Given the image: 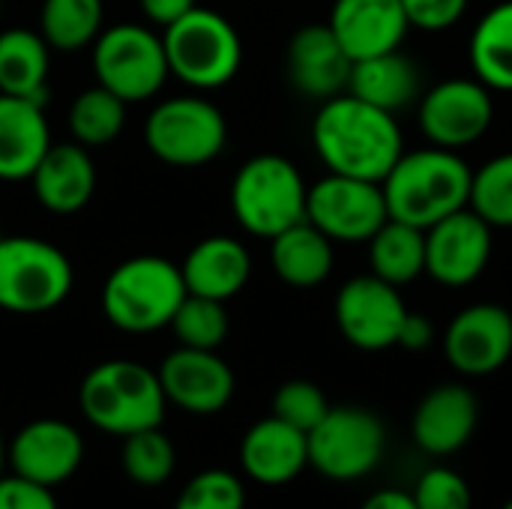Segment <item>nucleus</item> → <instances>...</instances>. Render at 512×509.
I'll return each instance as SVG.
<instances>
[{
  "instance_id": "obj_1",
  "label": "nucleus",
  "mask_w": 512,
  "mask_h": 509,
  "mask_svg": "<svg viewBox=\"0 0 512 509\" xmlns=\"http://www.w3.org/2000/svg\"><path fill=\"white\" fill-rule=\"evenodd\" d=\"M312 144L330 174L381 183L405 153L396 117L357 96H333L312 123Z\"/></svg>"
},
{
  "instance_id": "obj_2",
  "label": "nucleus",
  "mask_w": 512,
  "mask_h": 509,
  "mask_svg": "<svg viewBox=\"0 0 512 509\" xmlns=\"http://www.w3.org/2000/svg\"><path fill=\"white\" fill-rule=\"evenodd\" d=\"M471 177L474 171L456 150L426 147L417 153H402L381 180L390 219L423 231L432 228L435 222L468 207Z\"/></svg>"
},
{
  "instance_id": "obj_3",
  "label": "nucleus",
  "mask_w": 512,
  "mask_h": 509,
  "mask_svg": "<svg viewBox=\"0 0 512 509\" xmlns=\"http://www.w3.org/2000/svg\"><path fill=\"white\" fill-rule=\"evenodd\" d=\"M78 405L99 432L126 438L162 426L168 399L153 369L135 360H108L84 375Z\"/></svg>"
},
{
  "instance_id": "obj_4",
  "label": "nucleus",
  "mask_w": 512,
  "mask_h": 509,
  "mask_svg": "<svg viewBox=\"0 0 512 509\" xmlns=\"http://www.w3.org/2000/svg\"><path fill=\"white\" fill-rule=\"evenodd\" d=\"M183 273L159 255H138L117 264L102 285V312L123 333H156L171 324L186 297Z\"/></svg>"
},
{
  "instance_id": "obj_5",
  "label": "nucleus",
  "mask_w": 512,
  "mask_h": 509,
  "mask_svg": "<svg viewBox=\"0 0 512 509\" xmlns=\"http://www.w3.org/2000/svg\"><path fill=\"white\" fill-rule=\"evenodd\" d=\"M162 45L168 72L195 90L225 87L243 63V42L234 24L204 6L168 24Z\"/></svg>"
},
{
  "instance_id": "obj_6",
  "label": "nucleus",
  "mask_w": 512,
  "mask_h": 509,
  "mask_svg": "<svg viewBox=\"0 0 512 509\" xmlns=\"http://www.w3.org/2000/svg\"><path fill=\"white\" fill-rule=\"evenodd\" d=\"M306 183L294 162L276 153L252 156L231 183L234 219L255 237L273 240L306 219Z\"/></svg>"
},
{
  "instance_id": "obj_7",
  "label": "nucleus",
  "mask_w": 512,
  "mask_h": 509,
  "mask_svg": "<svg viewBox=\"0 0 512 509\" xmlns=\"http://www.w3.org/2000/svg\"><path fill=\"white\" fill-rule=\"evenodd\" d=\"M72 261L39 237H0V309L42 315L72 291Z\"/></svg>"
},
{
  "instance_id": "obj_8",
  "label": "nucleus",
  "mask_w": 512,
  "mask_h": 509,
  "mask_svg": "<svg viewBox=\"0 0 512 509\" xmlns=\"http://www.w3.org/2000/svg\"><path fill=\"white\" fill-rule=\"evenodd\" d=\"M144 141L165 165L198 168L225 150L228 123L213 102L201 96H174L150 111L144 123Z\"/></svg>"
},
{
  "instance_id": "obj_9",
  "label": "nucleus",
  "mask_w": 512,
  "mask_h": 509,
  "mask_svg": "<svg viewBox=\"0 0 512 509\" xmlns=\"http://www.w3.org/2000/svg\"><path fill=\"white\" fill-rule=\"evenodd\" d=\"M93 72L102 87L129 102H144L156 96L165 84L168 60L162 36L144 24H114L105 27L93 42Z\"/></svg>"
},
{
  "instance_id": "obj_10",
  "label": "nucleus",
  "mask_w": 512,
  "mask_h": 509,
  "mask_svg": "<svg viewBox=\"0 0 512 509\" xmlns=\"http://www.w3.org/2000/svg\"><path fill=\"white\" fill-rule=\"evenodd\" d=\"M309 465L336 483H354L369 477L387 447V432L378 414L366 408H330L324 420L306 435Z\"/></svg>"
},
{
  "instance_id": "obj_11",
  "label": "nucleus",
  "mask_w": 512,
  "mask_h": 509,
  "mask_svg": "<svg viewBox=\"0 0 512 509\" xmlns=\"http://www.w3.org/2000/svg\"><path fill=\"white\" fill-rule=\"evenodd\" d=\"M306 219L339 243H369L390 219L384 186L375 180L327 174L306 195Z\"/></svg>"
},
{
  "instance_id": "obj_12",
  "label": "nucleus",
  "mask_w": 512,
  "mask_h": 509,
  "mask_svg": "<svg viewBox=\"0 0 512 509\" xmlns=\"http://www.w3.org/2000/svg\"><path fill=\"white\" fill-rule=\"evenodd\" d=\"M339 333L360 351H387L399 345L408 306L396 285L375 273L345 282L336 294Z\"/></svg>"
},
{
  "instance_id": "obj_13",
  "label": "nucleus",
  "mask_w": 512,
  "mask_h": 509,
  "mask_svg": "<svg viewBox=\"0 0 512 509\" xmlns=\"http://www.w3.org/2000/svg\"><path fill=\"white\" fill-rule=\"evenodd\" d=\"M495 117L492 90L477 78H450L420 99V126L435 147L459 150L480 141Z\"/></svg>"
},
{
  "instance_id": "obj_14",
  "label": "nucleus",
  "mask_w": 512,
  "mask_h": 509,
  "mask_svg": "<svg viewBox=\"0 0 512 509\" xmlns=\"http://www.w3.org/2000/svg\"><path fill=\"white\" fill-rule=\"evenodd\" d=\"M489 258L492 225L471 207L426 228V273L447 288H465L480 279Z\"/></svg>"
},
{
  "instance_id": "obj_15",
  "label": "nucleus",
  "mask_w": 512,
  "mask_h": 509,
  "mask_svg": "<svg viewBox=\"0 0 512 509\" xmlns=\"http://www.w3.org/2000/svg\"><path fill=\"white\" fill-rule=\"evenodd\" d=\"M84 462L81 432L66 420H33L6 444V465L12 474L42 483L48 489L66 483Z\"/></svg>"
},
{
  "instance_id": "obj_16",
  "label": "nucleus",
  "mask_w": 512,
  "mask_h": 509,
  "mask_svg": "<svg viewBox=\"0 0 512 509\" xmlns=\"http://www.w3.org/2000/svg\"><path fill=\"white\" fill-rule=\"evenodd\" d=\"M156 375L168 405L186 414H219L234 396V372L216 351L180 345L162 360Z\"/></svg>"
},
{
  "instance_id": "obj_17",
  "label": "nucleus",
  "mask_w": 512,
  "mask_h": 509,
  "mask_svg": "<svg viewBox=\"0 0 512 509\" xmlns=\"http://www.w3.org/2000/svg\"><path fill=\"white\" fill-rule=\"evenodd\" d=\"M444 351L462 375L483 378L498 372L512 357V315L495 303L462 309L447 327Z\"/></svg>"
},
{
  "instance_id": "obj_18",
  "label": "nucleus",
  "mask_w": 512,
  "mask_h": 509,
  "mask_svg": "<svg viewBox=\"0 0 512 509\" xmlns=\"http://www.w3.org/2000/svg\"><path fill=\"white\" fill-rule=\"evenodd\" d=\"M327 24L351 60L396 51L411 27L402 0H336Z\"/></svg>"
},
{
  "instance_id": "obj_19",
  "label": "nucleus",
  "mask_w": 512,
  "mask_h": 509,
  "mask_svg": "<svg viewBox=\"0 0 512 509\" xmlns=\"http://www.w3.org/2000/svg\"><path fill=\"white\" fill-rule=\"evenodd\" d=\"M477 423L480 408L474 393L462 384H441L417 405L411 435L429 456H453L474 438Z\"/></svg>"
},
{
  "instance_id": "obj_20",
  "label": "nucleus",
  "mask_w": 512,
  "mask_h": 509,
  "mask_svg": "<svg viewBox=\"0 0 512 509\" xmlns=\"http://www.w3.org/2000/svg\"><path fill=\"white\" fill-rule=\"evenodd\" d=\"M288 78L312 99H333L348 87L351 57L339 45L330 24H306L288 42Z\"/></svg>"
},
{
  "instance_id": "obj_21",
  "label": "nucleus",
  "mask_w": 512,
  "mask_h": 509,
  "mask_svg": "<svg viewBox=\"0 0 512 509\" xmlns=\"http://www.w3.org/2000/svg\"><path fill=\"white\" fill-rule=\"evenodd\" d=\"M240 465L249 480L261 486H285L309 468L306 432L279 417L258 420L240 444Z\"/></svg>"
},
{
  "instance_id": "obj_22",
  "label": "nucleus",
  "mask_w": 512,
  "mask_h": 509,
  "mask_svg": "<svg viewBox=\"0 0 512 509\" xmlns=\"http://www.w3.org/2000/svg\"><path fill=\"white\" fill-rule=\"evenodd\" d=\"M36 201L57 213L69 216L87 207V201L96 192V165L87 153V147L75 144H51L45 156L39 159L36 171L30 174Z\"/></svg>"
},
{
  "instance_id": "obj_23",
  "label": "nucleus",
  "mask_w": 512,
  "mask_h": 509,
  "mask_svg": "<svg viewBox=\"0 0 512 509\" xmlns=\"http://www.w3.org/2000/svg\"><path fill=\"white\" fill-rule=\"evenodd\" d=\"M45 105L0 93V180H30L51 147Z\"/></svg>"
},
{
  "instance_id": "obj_24",
  "label": "nucleus",
  "mask_w": 512,
  "mask_h": 509,
  "mask_svg": "<svg viewBox=\"0 0 512 509\" xmlns=\"http://www.w3.org/2000/svg\"><path fill=\"white\" fill-rule=\"evenodd\" d=\"M183 282L189 294L210 297V300H231L243 291L252 273V258L246 246L234 237H207L189 249L186 261L180 264Z\"/></svg>"
},
{
  "instance_id": "obj_25",
  "label": "nucleus",
  "mask_w": 512,
  "mask_h": 509,
  "mask_svg": "<svg viewBox=\"0 0 512 509\" xmlns=\"http://www.w3.org/2000/svg\"><path fill=\"white\" fill-rule=\"evenodd\" d=\"M417 90H420V72L399 48L351 63L348 93L375 108L396 114L417 99Z\"/></svg>"
},
{
  "instance_id": "obj_26",
  "label": "nucleus",
  "mask_w": 512,
  "mask_h": 509,
  "mask_svg": "<svg viewBox=\"0 0 512 509\" xmlns=\"http://www.w3.org/2000/svg\"><path fill=\"white\" fill-rule=\"evenodd\" d=\"M270 264L285 285L315 288L333 270V240L303 219L270 240Z\"/></svg>"
},
{
  "instance_id": "obj_27",
  "label": "nucleus",
  "mask_w": 512,
  "mask_h": 509,
  "mask_svg": "<svg viewBox=\"0 0 512 509\" xmlns=\"http://www.w3.org/2000/svg\"><path fill=\"white\" fill-rule=\"evenodd\" d=\"M51 54L42 33L9 27L0 33V93L45 105Z\"/></svg>"
},
{
  "instance_id": "obj_28",
  "label": "nucleus",
  "mask_w": 512,
  "mask_h": 509,
  "mask_svg": "<svg viewBox=\"0 0 512 509\" xmlns=\"http://www.w3.org/2000/svg\"><path fill=\"white\" fill-rule=\"evenodd\" d=\"M372 273L390 285H408L426 273V231L399 219H387L369 240Z\"/></svg>"
},
{
  "instance_id": "obj_29",
  "label": "nucleus",
  "mask_w": 512,
  "mask_h": 509,
  "mask_svg": "<svg viewBox=\"0 0 512 509\" xmlns=\"http://www.w3.org/2000/svg\"><path fill=\"white\" fill-rule=\"evenodd\" d=\"M471 66L489 90L512 93V0L489 9L474 27Z\"/></svg>"
},
{
  "instance_id": "obj_30",
  "label": "nucleus",
  "mask_w": 512,
  "mask_h": 509,
  "mask_svg": "<svg viewBox=\"0 0 512 509\" xmlns=\"http://www.w3.org/2000/svg\"><path fill=\"white\" fill-rule=\"evenodd\" d=\"M39 33L54 51H78L102 33V0H42Z\"/></svg>"
},
{
  "instance_id": "obj_31",
  "label": "nucleus",
  "mask_w": 512,
  "mask_h": 509,
  "mask_svg": "<svg viewBox=\"0 0 512 509\" xmlns=\"http://www.w3.org/2000/svg\"><path fill=\"white\" fill-rule=\"evenodd\" d=\"M126 123V102L108 87L96 84L81 90L69 105V132L81 147L111 144Z\"/></svg>"
},
{
  "instance_id": "obj_32",
  "label": "nucleus",
  "mask_w": 512,
  "mask_h": 509,
  "mask_svg": "<svg viewBox=\"0 0 512 509\" xmlns=\"http://www.w3.org/2000/svg\"><path fill=\"white\" fill-rule=\"evenodd\" d=\"M168 327L174 330V336L180 339L183 348L216 351L228 336V312H225L222 300L186 294Z\"/></svg>"
},
{
  "instance_id": "obj_33",
  "label": "nucleus",
  "mask_w": 512,
  "mask_h": 509,
  "mask_svg": "<svg viewBox=\"0 0 512 509\" xmlns=\"http://www.w3.org/2000/svg\"><path fill=\"white\" fill-rule=\"evenodd\" d=\"M123 471L138 486H162L177 465L171 438L156 426L123 438Z\"/></svg>"
},
{
  "instance_id": "obj_34",
  "label": "nucleus",
  "mask_w": 512,
  "mask_h": 509,
  "mask_svg": "<svg viewBox=\"0 0 512 509\" xmlns=\"http://www.w3.org/2000/svg\"><path fill=\"white\" fill-rule=\"evenodd\" d=\"M468 207L492 228H512V153H501L474 171Z\"/></svg>"
},
{
  "instance_id": "obj_35",
  "label": "nucleus",
  "mask_w": 512,
  "mask_h": 509,
  "mask_svg": "<svg viewBox=\"0 0 512 509\" xmlns=\"http://www.w3.org/2000/svg\"><path fill=\"white\" fill-rule=\"evenodd\" d=\"M174 509H246V489L237 474L207 468L183 486Z\"/></svg>"
},
{
  "instance_id": "obj_36",
  "label": "nucleus",
  "mask_w": 512,
  "mask_h": 509,
  "mask_svg": "<svg viewBox=\"0 0 512 509\" xmlns=\"http://www.w3.org/2000/svg\"><path fill=\"white\" fill-rule=\"evenodd\" d=\"M327 411H330L327 396L312 381H288L273 396V417L285 420L288 426H294L306 435L324 420Z\"/></svg>"
},
{
  "instance_id": "obj_37",
  "label": "nucleus",
  "mask_w": 512,
  "mask_h": 509,
  "mask_svg": "<svg viewBox=\"0 0 512 509\" xmlns=\"http://www.w3.org/2000/svg\"><path fill=\"white\" fill-rule=\"evenodd\" d=\"M420 509H471L474 495L465 477L450 468H432L420 477L417 489L411 492Z\"/></svg>"
},
{
  "instance_id": "obj_38",
  "label": "nucleus",
  "mask_w": 512,
  "mask_h": 509,
  "mask_svg": "<svg viewBox=\"0 0 512 509\" xmlns=\"http://www.w3.org/2000/svg\"><path fill=\"white\" fill-rule=\"evenodd\" d=\"M402 6H405L411 27L438 33V30L453 27L465 15L468 0H402Z\"/></svg>"
},
{
  "instance_id": "obj_39",
  "label": "nucleus",
  "mask_w": 512,
  "mask_h": 509,
  "mask_svg": "<svg viewBox=\"0 0 512 509\" xmlns=\"http://www.w3.org/2000/svg\"><path fill=\"white\" fill-rule=\"evenodd\" d=\"M0 509H57L48 486L24 480L18 474L0 477Z\"/></svg>"
},
{
  "instance_id": "obj_40",
  "label": "nucleus",
  "mask_w": 512,
  "mask_h": 509,
  "mask_svg": "<svg viewBox=\"0 0 512 509\" xmlns=\"http://www.w3.org/2000/svg\"><path fill=\"white\" fill-rule=\"evenodd\" d=\"M432 342H435L432 321L426 315H420V312H408L405 324H402V333H399V345L405 351H426Z\"/></svg>"
},
{
  "instance_id": "obj_41",
  "label": "nucleus",
  "mask_w": 512,
  "mask_h": 509,
  "mask_svg": "<svg viewBox=\"0 0 512 509\" xmlns=\"http://www.w3.org/2000/svg\"><path fill=\"white\" fill-rule=\"evenodd\" d=\"M138 6L147 15V21H153L159 27H168L177 18H183L186 12H192L198 3L195 0H138Z\"/></svg>"
},
{
  "instance_id": "obj_42",
  "label": "nucleus",
  "mask_w": 512,
  "mask_h": 509,
  "mask_svg": "<svg viewBox=\"0 0 512 509\" xmlns=\"http://www.w3.org/2000/svg\"><path fill=\"white\" fill-rule=\"evenodd\" d=\"M360 509H420L417 507V501H414V495H408V492H399V489H381V492H375L366 504Z\"/></svg>"
},
{
  "instance_id": "obj_43",
  "label": "nucleus",
  "mask_w": 512,
  "mask_h": 509,
  "mask_svg": "<svg viewBox=\"0 0 512 509\" xmlns=\"http://www.w3.org/2000/svg\"><path fill=\"white\" fill-rule=\"evenodd\" d=\"M3 471H6V441L0 435V477H3Z\"/></svg>"
},
{
  "instance_id": "obj_44",
  "label": "nucleus",
  "mask_w": 512,
  "mask_h": 509,
  "mask_svg": "<svg viewBox=\"0 0 512 509\" xmlns=\"http://www.w3.org/2000/svg\"><path fill=\"white\" fill-rule=\"evenodd\" d=\"M504 509H512V501H507V504H504Z\"/></svg>"
},
{
  "instance_id": "obj_45",
  "label": "nucleus",
  "mask_w": 512,
  "mask_h": 509,
  "mask_svg": "<svg viewBox=\"0 0 512 509\" xmlns=\"http://www.w3.org/2000/svg\"><path fill=\"white\" fill-rule=\"evenodd\" d=\"M0 237H3V228H0Z\"/></svg>"
}]
</instances>
